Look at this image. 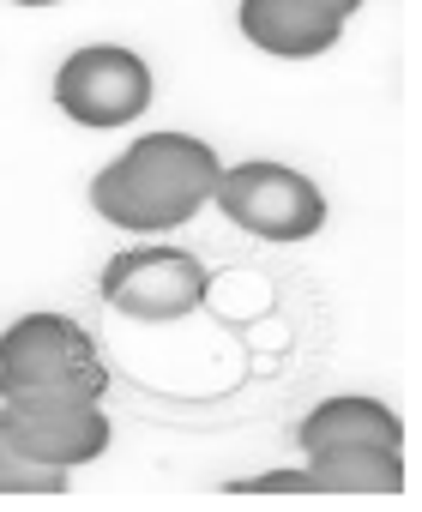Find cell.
Instances as JSON below:
<instances>
[{"label": "cell", "instance_id": "8992f818", "mask_svg": "<svg viewBox=\"0 0 422 512\" xmlns=\"http://www.w3.org/2000/svg\"><path fill=\"white\" fill-rule=\"evenodd\" d=\"M0 440L43 464L79 470L109 452L115 422L103 398H0Z\"/></svg>", "mask_w": 422, "mask_h": 512}, {"label": "cell", "instance_id": "8fae6325", "mask_svg": "<svg viewBox=\"0 0 422 512\" xmlns=\"http://www.w3.org/2000/svg\"><path fill=\"white\" fill-rule=\"evenodd\" d=\"M314 7H320V13H332V19H344V25H350V19H356V13H362V0H314Z\"/></svg>", "mask_w": 422, "mask_h": 512}, {"label": "cell", "instance_id": "9c48e42d", "mask_svg": "<svg viewBox=\"0 0 422 512\" xmlns=\"http://www.w3.org/2000/svg\"><path fill=\"white\" fill-rule=\"evenodd\" d=\"M314 494H398L404 488V452L398 446H332L302 452Z\"/></svg>", "mask_w": 422, "mask_h": 512}, {"label": "cell", "instance_id": "5b68a950", "mask_svg": "<svg viewBox=\"0 0 422 512\" xmlns=\"http://www.w3.org/2000/svg\"><path fill=\"white\" fill-rule=\"evenodd\" d=\"M151 91H157V79H151L145 55H133V49H121V43L73 49V55L61 61V73H55V103H61V115L79 121V127H97V133L139 121V115L151 109Z\"/></svg>", "mask_w": 422, "mask_h": 512}, {"label": "cell", "instance_id": "7a4b0ae2", "mask_svg": "<svg viewBox=\"0 0 422 512\" xmlns=\"http://www.w3.org/2000/svg\"><path fill=\"white\" fill-rule=\"evenodd\" d=\"M109 368L73 314H19L0 332V398H103Z\"/></svg>", "mask_w": 422, "mask_h": 512}, {"label": "cell", "instance_id": "277c9868", "mask_svg": "<svg viewBox=\"0 0 422 512\" xmlns=\"http://www.w3.org/2000/svg\"><path fill=\"white\" fill-rule=\"evenodd\" d=\"M97 290L115 314H127L139 326H169V320H187L205 302L211 272L187 247H121L103 266Z\"/></svg>", "mask_w": 422, "mask_h": 512}, {"label": "cell", "instance_id": "ba28073f", "mask_svg": "<svg viewBox=\"0 0 422 512\" xmlns=\"http://www.w3.org/2000/svg\"><path fill=\"white\" fill-rule=\"evenodd\" d=\"M296 446L302 452H332V446H404V422L392 404L368 398V392H344V398H326L302 416L296 428Z\"/></svg>", "mask_w": 422, "mask_h": 512}, {"label": "cell", "instance_id": "3957f363", "mask_svg": "<svg viewBox=\"0 0 422 512\" xmlns=\"http://www.w3.org/2000/svg\"><path fill=\"white\" fill-rule=\"evenodd\" d=\"M211 205H218L242 235L284 241V247L326 229V193H320V181L302 175V169H290V163H272V157H248V163L218 169Z\"/></svg>", "mask_w": 422, "mask_h": 512}, {"label": "cell", "instance_id": "7c38bea8", "mask_svg": "<svg viewBox=\"0 0 422 512\" xmlns=\"http://www.w3.org/2000/svg\"><path fill=\"white\" fill-rule=\"evenodd\" d=\"M13 7H55V0H13Z\"/></svg>", "mask_w": 422, "mask_h": 512}, {"label": "cell", "instance_id": "6da1fadb", "mask_svg": "<svg viewBox=\"0 0 422 512\" xmlns=\"http://www.w3.org/2000/svg\"><path fill=\"white\" fill-rule=\"evenodd\" d=\"M218 169V151L193 133H145L91 175V205L127 235H169L199 217L218 187Z\"/></svg>", "mask_w": 422, "mask_h": 512}, {"label": "cell", "instance_id": "52a82bcc", "mask_svg": "<svg viewBox=\"0 0 422 512\" xmlns=\"http://www.w3.org/2000/svg\"><path fill=\"white\" fill-rule=\"evenodd\" d=\"M236 25H242V37H248L260 55H278V61L332 55L338 37H344V19L320 13L314 0H242V7H236Z\"/></svg>", "mask_w": 422, "mask_h": 512}, {"label": "cell", "instance_id": "30bf717a", "mask_svg": "<svg viewBox=\"0 0 422 512\" xmlns=\"http://www.w3.org/2000/svg\"><path fill=\"white\" fill-rule=\"evenodd\" d=\"M67 476L73 470L43 464V458H31V452L0 440V494H67Z\"/></svg>", "mask_w": 422, "mask_h": 512}]
</instances>
